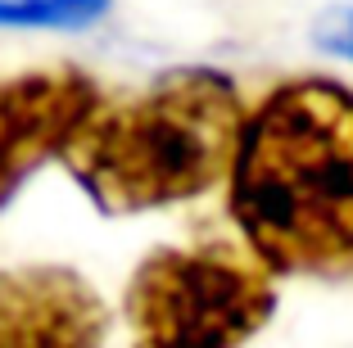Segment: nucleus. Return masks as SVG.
<instances>
[{
  "label": "nucleus",
  "instance_id": "1",
  "mask_svg": "<svg viewBox=\"0 0 353 348\" xmlns=\"http://www.w3.org/2000/svg\"><path fill=\"white\" fill-rule=\"evenodd\" d=\"M240 240L276 276H353V86L276 82L227 181Z\"/></svg>",
  "mask_w": 353,
  "mask_h": 348
},
{
  "label": "nucleus",
  "instance_id": "2",
  "mask_svg": "<svg viewBox=\"0 0 353 348\" xmlns=\"http://www.w3.org/2000/svg\"><path fill=\"white\" fill-rule=\"evenodd\" d=\"M250 109L218 68L163 72L141 95L104 104L63 150V167L100 213L132 217L231 181Z\"/></svg>",
  "mask_w": 353,
  "mask_h": 348
},
{
  "label": "nucleus",
  "instance_id": "3",
  "mask_svg": "<svg viewBox=\"0 0 353 348\" xmlns=\"http://www.w3.org/2000/svg\"><path fill=\"white\" fill-rule=\"evenodd\" d=\"M272 312L276 272L231 245L159 249L123 294L132 348H245Z\"/></svg>",
  "mask_w": 353,
  "mask_h": 348
},
{
  "label": "nucleus",
  "instance_id": "4",
  "mask_svg": "<svg viewBox=\"0 0 353 348\" xmlns=\"http://www.w3.org/2000/svg\"><path fill=\"white\" fill-rule=\"evenodd\" d=\"M95 109L100 91L77 68H41L0 82V208L37 167L63 158Z\"/></svg>",
  "mask_w": 353,
  "mask_h": 348
},
{
  "label": "nucleus",
  "instance_id": "5",
  "mask_svg": "<svg viewBox=\"0 0 353 348\" xmlns=\"http://www.w3.org/2000/svg\"><path fill=\"white\" fill-rule=\"evenodd\" d=\"M109 307L59 263L0 267V348H104Z\"/></svg>",
  "mask_w": 353,
  "mask_h": 348
},
{
  "label": "nucleus",
  "instance_id": "6",
  "mask_svg": "<svg viewBox=\"0 0 353 348\" xmlns=\"http://www.w3.org/2000/svg\"><path fill=\"white\" fill-rule=\"evenodd\" d=\"M109 0H0V28H59L77 32L104 19Z\"/></svg>",
  "mask_w": 353,
  "mask_h": 348
},
{
  "label": "nucleus",
  "instance_id": "7",
  "mask_svg": "<svg viewBox=\"0 0 353 348\" xmlns=\"http://www.w3.org/2000/svg\"><path fill=\"white\" fill-rule=\"evenodd\" d=\"M312 41L322 45L326 54L353 63V5H331V10L317 14V23H312Z\"/></svg>",
  "mask_w": 353,
  "mask_h": 348
}]
</instances>
